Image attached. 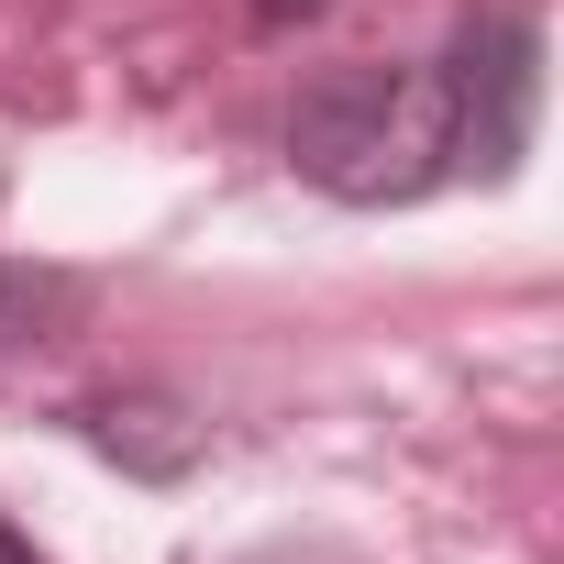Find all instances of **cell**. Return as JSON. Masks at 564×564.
<instances>
[{"instance_id":"277c9868","label":"cell","mask_w":564,"mask_h":564,"mask_svg":"<svg viewBox=\"0 0 564 564\" xmlns=\"http://www.w3.org/2000/svg\"><path fill=\"white\" fill-rule=\"evenodd\" d=\"M333 0H254V23H276V34H300V23H322Z\"/></svg>"},{"instance_id":"5b68a950","label":"cell","mask_w":564,"mask_h":564,"mask_svg":"<svg viewBox=\"0 0 564 564\" xmlns=\"http://www.w3.org/2000/svg\"><path fill=\"white\" fill-rule=\"evenodd\" d=\"M254 564H355V553H322V542H300V553H254Z\"/></svg>"},{"instance_id":"8992f818","label":"cell","mask_w":564,"mask_h":564,"mask_svg":"<svg viewBox=\"0 0 564 564\" xmlns=\"http://www.w3.org/2000/svg\"><path fill=\"white\" fill-rule=\"evenodd\" d=\"M0 564H45V553H34V542H23V531H0Z\"/></svg>"},{"instance_id":"6da1fadb","label":"cell","mask_w":564,"mask_h":564,"mask_svg":"<svg viewBox=\"0 0 564 564\" xmlns=\"http://www.w3.org/2000/svg\"><path fill=\"white\" fill-rule=\"evenodd\" d=\"M289 166H300L311 188L355 199V210L454 188L432 67H333V78H311L300 111H289Z\"/></svg>"},{"instance_id":"3957f363","label":"cell","mask_w":564,"mask_h":564,"mask_svg":"<svg viewBox=\"0 0 564 564\" xmlns=\"http://www.w3.org/2000/svg\"><path fill=\"white\" fill-rule=\"evenodd\" d=\"M67 311H78V276H56V265H12V254H0V355L56 344Z\"/></svg>"},{"instance_id":"7a4b0ae2","label":"cell","mask_w":564,"mask_h":564,"mask_svg":"<svg viewBox=\"0 0 564 564\" xmlns=\"http://www.w3.org/2000/svg\"><path fill=\"white\" fill-rule=\"evenodd\" d=\"M432 100H443V166L498 188L531 155V111H542V34L520 12H476L443 56H432Z\"/></svg>"}]
</instances>
